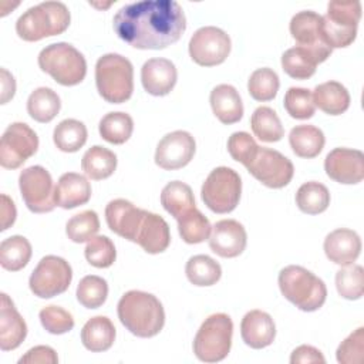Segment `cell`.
<instances>
[{
  "label": "cell",
  "instance_id": "6da1fadb",
  "mask_svg": "<svg viewBox=\"0 0 364 364\" xmlns=\"http://www.w3.org/2000/svg\"><path fill=\"white\" fill-rule=\"evenodd\" d=\"M112 27L134 48L162 50L181 38L186 17L175 0H142L122 6L114 16Z\"/></svg>",
  "mask_w": 364,
  "mask_h": 364
},
{
  "label": "cell",
  "instance_id": "7a4b0ae2",
  "mask_svg": "<svg viewBox=\"0 0 364 364\" xmlns=\"http://www.w3.org/2000/svg\"><path fill=\"white\" fill-rule=\"evenodd\" d=\"M117 313L121 324L141 338L156 336L165 324L162 303L154 294L141 290L124 293L118 301Z\"/></svg>",
  "mask_w": 364,
  "mask_h": 364
},
{
  "label": "cell",
  "instance_id": "3957f363",
  "mask_svg": "<svg viewBox=\"0 0 364 364\" xmlns=\"http://www.w3.org/2000/svg\"><path fill=\"white\" fill-rule=\"evenodd\" d=\"M68 7L61 1H43L24 11L16 21L17 36L24 41H38L58 36L70 26Z\"/></svg>",
  "mask_w": 364,
  "mask_h": 364
},
{
  "label": "cell",
  "instance_id": "277c9868",
  "mask_svg": "<svg viewBox=\"0 0 364 364\" xmlns=\"http://www.w3.org/2000/svg\"><path fill=\"white\" fill-rule=\"evenodd\" d=\"M279 289L284 299L301 311L318 310L327 297L324 282L310 270L290 264L279 273Z\"/></svg>",
  "mask_w": 364,
  "mask_h": 364
},
{
  "label": "cell",
  "instance_id": "5b68a950",
  "mask_svg": "<svg viewBox=\"0 0 364 364\" xmlns=\"http://www.w3.org/2000/svg\"><path fill=\"white\" fill-rule=\"evenodd\" d=\"M95 85L98 94L109 104L128 101L134 91V67L121 54L108 53L95 64Z\"/></svg>",
  "mask_w": 364,
  "mask_h": 364
},
{
  "label": "cell",
  "instance_id": "8992f818",
  "mask_svg": "<svg viewBox=\"0 0 364 364\" xmlns=\"http://www.w3.org/2000/svg\"><path fill=\"white\" fill-rule=\"evenodd\" d=\"M38 67L61 85L80 84L87 74L84 55L68 43H54L44 47L38 54Z\"/></svg>",
  "mask_w": 364,
  "mask_h": 364
},
{
  "label": "cell",
  "instance_id": "52a82bcc",
  "mask_svg": "<svg viewBox=\"0 0 364 364\" xmlns=\"http://www.w3.org/2000/svg\"><path fill=\"white\" fill-rule=\"evenodd\" d=\"M360 18V1H330L327 14L321 16L320 36L323 43L331 50L348 47L357 37Z\"/></svg>",
  "mask_w": 364,
  "mask_h": 364
},
{
  "label": "cell",
  "instance_id": "ba28073f",
  "mask_svg": "<svg viewBox=\"0 0 364 364\" xmlns=\"http://www.w3.org/2000/svg\"><path fill=\"white\" fill-rule=\"evenodd\" d=\"M233 323L225 313L205 318L193 338V354L203 363H218L228 357L232 346Z\"/></svg>",
  "mask_w": 364,
  "mask_h": 364
},
{
  "label": "cell",
  "instance_id": "9c48e42d",
  "mask_svg": "<svg viewBox=\"0 0 364 364\" xmlns=\"http://www.w3.org/2000/svg\"><path fill=\"white\" fill-rule=\"evenodd\" d=\"M242 193L239 173L228 166L215 168L205 179L200 195L203 203L215 213L223 215L235 210Z\"/></svg>",
  "mask_w": 364,
  "mask_h": 364
},
{
  "label": "cell",
  "instance_id": "30bf717a",
  "mask_svg": "<svg viewBox=\"0 0 364 364\" xmlns=\"http://www.w3.org/2000/svg\"><path fill=\"white\" fill-rule=\"evenodd\" d=\"M73 280V269L70 263L54 255L44 256L33 270L28 286L34 296L40 299H51L64 293Z\"/></svg>",
  "mask_w": 364,
  "mask_h": 364
},
{
  "label": "cell",
  "instance_id": "8fae6325",
  "mask_svg": "<svg viewBox=\"0 0 364 364\" xmlns=\"http://www.w3.org/2000/svg\"><path fill=\"white\" fill-rule=\"evenodd\" d=\"M18 188L26 206L33 213H47L55 208V188L46 168L33 165L23 169L18 176Z\"/></svg>",
  "mask_w": 364,
  "mask_h": 364
},
{
  "label": "cell",
  "instance_id": "7c38bea8",
  "mask_svg": "<svg viewBox=\"0 0 364 364\" xmlns=\"http://www.w3.org/2000/svg\"><path fill=\"white\" fill-rule=\"evenodd\" d=\"M37 134L24 122H13L0 139V165L6 169H17L37 152Z\"/></svg>",
  "mask_w": 364,
  "mask_h": 364
},
{
  "label": "cell",
  "instance_id": "4fadbf2b",
  "mask_svg": "<svg viewBox=\"0 0 364 364\" xmlns=\"http://www.w3.org/2000/svg\"><path fill=\"white\" fill-rule=\"evenodd\" d=\"M230 37L219 27L205 26L198 28L189 40V55L202 67L222 64L230 53Z\"/></svg>",
  "mask_w": 364,
  "mask_h": 364
},
{
  "label": "cell",
  "instance_id": "5bb4252c",
  "mask_svg": "<svg viewBox=\"0 0 364 364\" xmlns=\"http://www.w3.org/2000/svg\"><path fill=\"white\" fill-rule=\"evenodd\" d=\"M246 169L259 182L272 189L284 188L294 175V166L289 158L279 151L263 146H259L255 159Z\"/></svg>",
  "mask_w": 364,
  "mask_h": 364
},
{
  "label": "cell",
  "instance_id": "9a60e30c",
  "mask_svg": "<svg viewBox=\"0 0 364 364\" xmlns=\"http://www.w3.org/2000/svg\"><path fill=\"white\" fill-rule=\"evenodd\" d=\"M196 151L195 138L182 129L162 136L156 145L155 164L165 171H175L186 166Z\"/></svg>",
  "mask_w": 364,
  "mask_h": 364
},
{
  "label": "cell",
  "instance_id": "2e32d148",
  "mask_svg": "<svg viewBox=\"0 0 364 364\" xmlns=\"http://www.w3.org/2000/svg\"><path fill=\"white\" fill-rule=\"evenodd\" d=\"M324 171L338 183H360L364 178V154L351 148H334L324 159Z\"/></svg>",
  "mask_w": 364,
  "mask_h": 364
},
{
  "label": "cell",
  "instance_id": "e0dca14e",
  "mask_svg": "<svg viewBox=\"0 0 364 364\" xmlns=\"http://www.w3.org/2000/svg\"><path fill=\"white\" fill-rule=\"evenodd\" d=\"M247 243V235L242 223L235 219L218 220L209 236V247L220 257L232 259L243 253Z\"/></svg>",
  "mask_w": 364,
  "mask_h": 364
},
{
  "label": "cell",
  "instance_id": "ac0fdd59",
  "mask_svg": "<svg viewBox=\"0 0 364 364\" xmlns=\"http://www.w3.org/2000/svg\"><path fill=\"white\" fill-rule=\"evenodd\" d=\"M145 209L136 208L127 199H114L105 206V220L108 228L118 236L134 242L141 226Z\"/></svg>",
  "mask_w": 364,
  "mask_h": 364
},
{
  "label": "cell",
  "instance_id": "d6986e66",
  "mask_svg": "<svg viewBox=\"0 0 364 364\" xmlns=\"http://www.w3.org/2000/svg\"><path fill=\"white\" fill-rule=\"evenodd\" d=\"M321 16L311 10H303L296 13L290 20V34L296 40L297 46L310 48L327 60L331 54V48L326 46L320 36Z\"/></svg>",
  "mask_w": 364,
  "mask_h": 364
},
{
  "label": "cell",
  "instance_id": "ffe728a7",
  "mask_svg": "<svg viewBox=\"0 0 364 364\" xmlns=\"http://www.w3.org/2000/svg\"><path fill=\"white\" fill-rule=\"evenodd\" d=\"M178 80L175 64L168 58H149L141 68V82L144 90L155 97L169 94Z\"/></svg>",
  "mask_w": 364,
  "mask_h": 364
},
{
  "label": "cell",
  "instance_id": "44dd1931",
  "mask_svg": "<svg viewBox=\"0 0 364 364\" xmlns=\"http://www.w3.org/2000/svg\"><path fill=\"white\" fill-rule=\"evenodd\" d=\"M327 259L340 266L353 264L361 253V239L357 232L346 228L330 232L324 239Z\"/></svg>",
  "mask_w": 364,
  "mask_h": 364
},
{
  "label": "cell",
  "instance_id": "7402d4cb",
  "mask_svg": "<svg viewBox=\"0 0 364 364\" xmlns=\"http://www.w3.org/2000/svg\"><path fill=\"white\" fill-rule=\"evenodd\" d=\"M240 336L250 348L260 350L270 346L276 337V326L272 316L262 310L247 311L240 323Z\"/></svg>",
  "mask_w": 364,
  "mask_h": 364
},
{
  "label": "cell",
  "instance_id": "603a6c76",
  "mask_svg": "<svg viewBox=\"0 0 364 364\" xmlns=\"http://www.w3.org/2000/svg\"><path fill=\"white\" fill-rule=\"evenodd\" d=\"M135 243L149 255L165 252L171 243V232L166 220L156 213L145 210Z\"/></svg>",
  "mask_w": 364,
  "mask_h": 364
},
{
  "label": "cell",
  "instance_id": "cb8c5ba5",
  "mask_svg": "<svg viewBox=\"0 0 364 364\" xmlns=\"http://www.w3.org/2000/svg\"><path fill=\"white\" fill-rule=\"evenodd\" d=\"M27 336V324L16 310L13 301L6 293H1L0 301V348L10 351L17 348Z\"/></svg>",
  "mask_w": 364,
  "mask_h": 364
},
{
  "label": "cell",
  "instance_id": "d4e9b609",
  "mask_svg": "<svg viewBox=\"0 0 364 364\" xmlns=\"http://www.w3.org/2000/svg\"><path fill=\"white\" fill-rule=\"evenodd\" d=\"M91 198V185L88 179L77 172L63 173L54 191L55 206L74 209L85 205Z\"/></svg>",
  "mask_w": 364,
  "mask_h": 364
},
{
  "label": "cell",
  "instance_id": "484cf974",
  "mask_svg": "<svg viewBox=\"0 0 364 364\" xmlns=\"http://www.w3.org/2000/svg\"><path fill=\"white\" fill-rule=\"evenodd\" d=\"M209 102L215 117L226 125L236 124L243 117V104L237 90L229 84H219L210 91Z\"/></svg>",
  "mask_w": 364,
  "mask_h": 364
},
{
  "label": "cell",
  "instance_id": "4316f807",
  "mask_svg": "<svg viewBox=\"0 0 364 364\" xmlns=\"http://www.w3.org/2000/svg\"><path fill=\"white\" fill-rule=\"evenodd\" d=\"M326 61L316 51L306 47H291L282 55L283 71L294 80H307L316 73L317 64Z\"/></svg>",
  "mask_w": 364,
  "mask_h": 364
},
{
  "label": "cell",
  "instance_id": "83f0119b",
  "mask_svg": "<svg viewBox=\"0 0 364 364\" xmlns=\"http://www.w3.org/2000/svg\"><path fill=\"white\" fill-rule=\"evenodd\" d=\"M313 102L327 115H341L350 107V94L338 81L318 84L311 92Z\"/></svg>",
  "mask_w": 364,
  "mask_h": 364
},
{
  "label": "cell",
  "instance_id": "f1b7e54d",
  "mask_svg": "<svg viewBox=\"0 0 364 364\" xmlns=\"http://www.w3.org/2000/svg\"><path fill=\"white\" fill-rule=\"evenodd\" d=\"M81 341L82 346L92 353L109 350L115 341V327L112 321L105 316L91 317L81 330Z\"/></svg>",
  "mask_w": 364,
  "mask_h": 364
},
{
  "label": "cell",
  "instance_id": "f546056e",
  "mask_svg": "<svg viewBox=\"0 0 364 364\" xmlns=\"http://www.w3.org/2000/svg\"><path fill=\"white\" fill-rule=\"evenodd\" d=\"M293 152L300 158H316L324 148L326 138L320 128L314 125H297L289 134Z\"/></svg>",
  "mask_w": 364,
  "mask_h": 364
},
{
  "label": "cell",
  "instance_id": "4dcf8cb0",
  "mask_svg": "<svg viewBox=\"0 0 364 364\" xmlns=\"http://www.w3.org/2000/svg\"><path fill=\"white\" fill-rule=\"evenodd\" d=\"M84 173L92 181L109 178L117 169V155L101 145L91 146L81 159Z\"/></svg>",
  "mask_w": 364,
  "mask_h": 364
},
{
  "label": "cell",
  "instance_id": "1f68e13d",
  "mask_svg": "<svg viewBox=\"0 0 364 364\" xmlns=\"http://www.w3.org/2000/svg\"><path fill=\"white\" fill-rule=\"evenodd\" d=\"M60 97L48 87H38L28 95L27 112L37 122L47 124L53 121L60 112Z\"/></svg>",
  "mask_w": 364,
  "mask_h": 364
},
{
  "label": "cell",
  "instance_id": "d6a6232c",
  "mask_svg": "<svg viewBox=\"0 0 364 364\" xmlns=\"http://www.w3.org/2000/svg\"><path fill=\"white\" fill-rule=\"evenodd\" d=\"M161 205L175 219L196 208L191 186L181 181H172L164 186L161 192Z\"/></svg>",
  "mask_w": 364,
  "mask_h": 364
},
{
  "label": "cell",
  "instance_id": "836d02e7",
  "mask_svg": "<svg viewBox=\"0 0 364 364\" xmlns=\"http://www.w3.org/2000/svg\"><path fill=\"white\" fill-rule=\"evenodd\" d=\"M31 253V245L24 236H10L0 243V264L6 270L18 272L27 266Z\"/></svg>",
  "mask_w": 364,
  "mask_h": 364
},
{
  "label": "cell",
  "instance_id": "e575fe53",
  "mask_svg": "<svg viewBox=\"0 0 364 364\" xmlns=\"http://www.w3.org/2000/svg\"><path fill=\"white\" fill-rule=\"evenodd\" d=\"M185 273L188 280L199 287L213 286L219 282L222 276L220 264L206 255L192 256L185 266Z\"/></svg>",
  "mask_w": 364,
  "mask_h": 364
},
{
  "label": "cell",
  "instance_id": "d590c367",
  "mask_svg": "<svg viewBox=\"0 0 364 364\" xmlns=\"http://www.w3.org/2000/svg\"><path fill=\"white\" fill-rule=\"evenodd\" d=\"M98 131L101 138L107 142L121 145L131 138L134 131V121L127 112H108L101 118Z\"/></svg>",
  "mask_w": 364,
  "mask_h": 364
},
{
  "label": "cell",
  "instance_id": "8d00e7d4",
  "mask_svg": "<svg viewBox=\"0 0 364 364\" xmlns=\"http://www.w3.org/2000/svg\"><path fill=\"white\" fill-rule=\"evenodd\" d=\"M87 127L73 118L63 119L53 132V141L63 152H77L87 142Z\"/></svg>",
  "mask_w": 364,
  "mask_h": 364
},
{
  "label": "cell",
  "instance_id": "74e56055",
  "mask_svg": "<svg viewBox=\"0 0 364 364\" xmlns=\"http://www.w3.org/2000/svg\"><path fill=\"white\" fill-rule=\"evenodd\" d=\"M250 127L255 136L263 142H277L284 135L282 121L270 107L256 108L250 118Z\"/></svg>",
  "mask_w": 364,
  "mask_h": 364
},
{
  "label": "cell",
  "instance_id": "f35d334b",
  "mask_svg": "<svg viewBox=\"0 0 364 364\" xmlns=\"http://www.w3.org/2000/svg\"><path fill=\"white\" fill-rule=\"evenodd\" d=\"M296 205L307 215L323 213L330 205V192L320 182H306L297 189Z\"/></svg>",
  "mask_w": 364,
  "mask_h": 364
},
{
  "label": "cell",
  "instance_id": "ab89813d",
  "mask_svg": "<svg viewBox=\"0 0 364 364\" xmlns=\"http://www.w3.org/2000/svg\"><path fill=\"white\" fill-rule=\"evenodd\" d=\"M178 230L185 243L196 245L209 239L212 226L209 219L196 208L188 210L176 219Z\"/></svg>",
  "mask_w": 364,
  "mask_h": 364
},
{
  "label": "cell",
  "instance_id": "60d3db41",
  "mask_svg": "<svg viewBox=\"0 0 364 364\" xmlns=\"http://www.w3.org/2000/svg\"><path fill=\"white\" fill-rule=\"evenodd\" d=\"M280 87L279 75L269 67L255 70L247 81V91L256 101L264 102L276 97Z\"/></svg>",
  "mask_w": 364,
  "mask_h": 364
},
{
  "label": "cell",
  "instance_id": "b9f144b4",
  "mask_svg": "<svg viewBox=\"0 0 364 364\" xmlns=\"http://www.w3.org/2000/svg\"><path fill=\"white\" fill-rule=\"evenodd\" d=\"M100 230V219L97 212L88 209L74 215L65 225V233L74 243H84L92 239Z\"/></svg>",
  "mask_w": 364,
  "mask_h": 364
},
{
  "label": "cell",
  "instance_id": "7bdbcfd3",
  "mask_svg": "<svg viewBox=\"0 0 364 364\" xmlns=\"http://www.w3.org/2000/svg\"><path fill=\"white\" fill-rule=\"evenodd\" d=\"M336 287L341 297L358 300L364 291V270L360 264L343 266L336 273Z\"/></svg>",
  "mask_w": 364,
  "mask_h": 364
},
{
  "label": "cell",
  "instance_id": "ee69618b",
  "mask_svg": "<svg viewBox=\"0 0 364 364\" xmlns=\"http://www.w3.org/2000/svg\"><path fill=\"white\" fill-rule=\"evenodd\" d=\"M108 296L107 282L95 274L85 276L80 280L77 286V300L85 309L101 307Z\"/></svg>",
  "mask_w": 364,
  "mask_h": 364
},
{
  "label": "cell",
  "instance_id": "f6af8a7d",
  "mask_svg": "<svg viewBox=\"0 0 364 364\" xmlns=\"http://www.w3.org/2000/svg\"><path fill=\"white\" fill-rule=\"evenodd\" d=\"M283 105L287 114L296 119H309L316 111L311 91L301 87H290L284 94Z\"/></svg>",
  "mask_w": 364,
  "mask_h": 364
},
{
  "label": "cell",
  "instance_id": "bcb514c9",
  "mask_svg": "<svg viewBox=\"0 0 364 364\" xmlns=\"http://www.w3.org/2000/svg\"><path fill=\"white\" fill-rule=\"evenodd\" d=\"M87 262L98 269L112 266L117 257V250L112 240L107 236H94L88 240L84 250Z\"/></svg>",
  "mask_w": 364,
  "mask_h": 364
},
{
  "label": "cell",
  "instance_id": "7dc6e473",
  "mask_svg": "<svg viewBox=\"0 0 364 364\" xmlns=\"http://www.w3.org/2000/svg\"><path fill=\"white\" fill-rule=\"evenodd\" d=\"M40 321L41 326L51 334H64L73 330L74 318L70 311L64 310L60 306H46L40 310Z\"/></svg>",
  "mask_w": 364,
  "mask_h": 364
},
{
  "label": "cell",
  "instance_id": "c3c4849f",
  "mask_svg": "<svg viewBox=\"0 0 364 364\" xmlns=\"http://www.w3.org/2000/svg\"><path fill=\"white\" fill-rule=\"evenodd\" d=\"M257 149L259 145L256 144L253 136H250V134L245 131L233 132L228 139L229 155L245 166H247L255 159Z\"/></svg>",
  "mask_w": 364,
  "mask_h": 364
},
{
  "label": "cell",
  "instance_id": "681fc988",
  "mask_svg": "<svg viewBox=\"0 0 364 364\" xmlns=\"http://www.w3.org/2000/svg\"><path fill=\"white\" fill-rule=\"evenodd\" d=\"M340 364H361L364 360V327L354 330L336 351Z\"/></svg>",
  "mask_w": 364,
  "mask_h": 364
},
{
  "label": "cell",
  "instance_id": "f907efd6",
  "mask_svg": "<svg viewBox=\"0 0 364 364\" xmlns=\"http://www.w3.org/2000/svg\"><path fill=\"white\" fill-rule=\"evenodd\" d=\"M57 353L48 346H36L30 348L20 360L18 364H57Z\"/></svg>",
  "mask_w": 364,
  "mask_h": 364
},
{
  "label": "cell",
  "instance_id": "816d5d0a",
  "mask_svg": "<svg viewBox=\"0 0 364 364\" xmlns=\"http://www.w3.org/2000/svg\"><path fill=\"white\" fill-rule=\"evenodd\" d=\"M290 363L291 364H309V363H326L324 355L321 354L320 350H317L313 346H299L297 348L293 350L291 355H290Z\"/></svg>",
  "mask_w": 364,
  "mask_h": 364
},
{
  "label": "cell",
  "instance_id": "f5cc1de1",
  "mask_svg": "<svg viewBox=\"0 0 364 364\" xmlns=\"http://www.w3.org/2000/svg\"><path fill=\"white\" fill-rule=\"evenodd\" d=\"M16 206L14 202L6 195H1V228L0 230H7L16 220Z\"/></svg>",
  "mask_w": 364,
  "mask_h": 364
},
{
  "label": "cell",
  "instance_id": "db71d44e",
  "mask_svg": "<svg viewBox=\"0 0 364 364\" xmlns=\"http://www.w3.org/2000/svg\"><path fill=\"white\" fill-rule=\"evenodd\" d=\"M0 73H1V104H6L9 100L14 97L16 81L6 68H1Z\"/></svg>",
  "mask_w": 364,
  "mask_h": 364
}]
</instances>
